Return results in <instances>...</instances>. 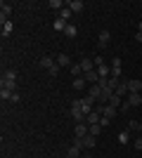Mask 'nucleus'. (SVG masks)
Here are the masks:
<instances>
[{
    "label": "nucleus",
    "mask_w": 142,
    "mask_h": 158,
    "mask_svg": "<svg viewBox=\"0 0 142 158\" xmlns=\"http://www.w3.org/2000/svg\"><path fill=\"white\" fill-rule=\"evenodd\" d=\"M100 130H102V125H100V123H95V125H90V135H95V137L100 135Z\"/></svg>",
    "instance_id": "nucleus-31"
},
{
    "label": "nucleus",
    "mask_w": 142,
    "mask_h": 158,
    "mask_svg": "<svg viewBox=\"0 0 142 158\" xmlns=\"http://www.w3.org/2000/svg\"><path fill=\"white\" fill-rule=\"evenodd\" d=\"M135 149H137V151H142V137L135 139Z\"/></svg>",
    "instance_id": "nucleus-34"
},
{
    "label": "nucleus",
    "mask_w": 142,
    "mask_h": 158,
    "mask_svg": "<svg viewBox=\"0 0 142 158\" xmlns=\"http://www.w3.org/2000/svg\"><path fill=\"white\" fill-rule=\"evenodd\" d=\"M10 33H12V21H5L2 24V38H7Z\"/></svg>",
    "instance_id": "nucleus-26"
},
{
    "label": "nucleus",
    "mask_w": 142,
    "mask_h": 158,
    "mask_svg": "<svg viewBox=\"0 0 142 158\" xmlns=\"http://www.w3.org/2000/svg\"><path fill=\"white\" fill-rule=\"evenodd\" d=\"M116 94H118V97H121V99H126V97H128V80H121V83H118V87H116Z\"/></svg>",
    "instance_id": "nucleus-6"
},
{
    "label": "nucleus",
    "mask_w": 142,
    "mask_h": 158,
    "mask_svg": "<svg viewBox=\"0 0 142 158\" xmlns=\"http://www.w3.org/2000/svg\"><path fill=\"white\" fill-rule=\"evenodd\" d=\"M71 14H74V12H71V10H69V7H64V10H62V12H59V19L69 21V19H71Z\"/></svg>",
    "instance_id": "nucleus-27"
},
{
    "label": "nucleus",
    "mask_w": 142,
    "mask_h": 158,
    "mask_svg": "<svg viewBox=\"0 0 142 158\" xmlns=\"http://www.w3.org/2000/svg\"><path fill=\"white\" fill-rule=\"evenodd\" d=\"M97 40H100V47H107L109 40H111V33H109L107 28H102V31H100V38H97Z\"/></svg>",
    "instance_id": "nucleus-7"
},
{
    "label": "nucleus",
    "mask_w": 142,
    "mask_h": 158,
    "mask_svg": "<svg viewBox=\"0 0 142 158\" xmlns=\"http://www.w3.org/2000/svg\"><path fill=\"white\" fill-rule=\"evenodd\" d=\"M135 40H137V43H142V33H140V31L135 33Z\"/></svg>",
    "instance_id": "nucleus-37"
},
{
    "label": "nucleus",
    "mask_w": 142,
    "mask_h": 158,
    "mask_svg": "<svg viewBox=\"0 0 142 158\" xmlns=\"http://www.w3.org/2000/svg\"><path fill=\"white\" fill-rule=\"evenodd\" d=\"M83 78L88 80V83H95V85L100 83V76H97V69H95V71H88V73H83Z\"/></svg>",
    "instance_id": "nucleus-13"
},
{
    "label": "nucleus",
    "mask_w": 142,
    "mask_h": 158,
    "mask_svg": "<svg viewBox=\"0 0 142 158\" xmlns=\"http://www.w3.org/2000/svg\"><path fill=\"white\" fill-rule=\"evenodd\" d=\"M109 123H111V120H109V118H104V116H102V120H100V125H102V127H107Z\"/></svg>",
    "instance_id": "nucleus-36"
},
{
    "label": "nucleus",
    "mask_w": 142,
    "mask_h": 158,
    "mask_svg": "<svg viewBox=\"0 0 142 158\" xmlns=\"http://www.w3.org/2000/svg\"><path fill=\"white\" fill-rule=\"evenodd\" d=\"M54 64H57V61H54L52 57H43V59H41V66H43V69H50V66H54Z\"/></svg>",
    "instance_id": "nucleus-24"
},
{
    "label": "nucleus",
    "mask_w": 142,
    "mask_h": 158,
    "mask_svg": "<svg viewBox=\"0 0 142 158\" xmlns=\"http://www.w3.org/2000/svg\"><path fill=\"white\" fill-rule=\"evenodd\" d=\"M71 73H74V78H81L83 76V66L81 64H71Z\"/></svg>",
    "instance_id": "nucleus-23"
},
{
    "label": "nucleus",
    "mask_w": 142,
    "mask_h": 158,
    "mask_svg": "<svg viewBox=\"0 0 142 158\" xmlns=\"http://www.w3.org/2000/svg\"><path fill=\"white\" fill-rule=\"evenodd\" d=\"M67 26H69V21L59 19V17H57V19H54V24H52V28H54V31H67Z\"/></svg>",
    "instance_id": "nucleus-14"
},
{
    "label": "nucleus",
    "mask_w": 142,
    "mask_h": 158,
    "mask_svg": "<svg viewBox=\"0 0 142 158\" xmlns=\"http://www.w3.org/2000/svg\"><path fill=\"white\" fill-rule=\"evenodd\" d=\"M47 7H50V10H57V12H62L67 5H64L62 0H50V2H47Z\"/></svg>",
    "instance_id": "nucleus-19"
},
{
    "label": "nucleus",
    "mask_w": 142,
    "mask_h": 158,
    "mask_svg": "<svg viewBox=\"0 0 142 158\" xmlns=\"http://www.w3.org/2000/svg\"><path fill=\"white\" fill-rule=\"evenodd\" d=\"M116 113H118V109H114V106H109V104H102V116H104V118L114 120Z\"/></svg>",
    "instance_id": "nucleus-3"
},
{
    "label": "nucleus",
    "mask_w": 142,
    "mask_h": 158,
    "mask_svg": "<svg viewBox=\"0 0 142 158\" xmlns=\"http://www.w3.org/2000/svg\"><path fill=\"white\" fill-rule=\"evenodd\" d=\"M71 118L78 120V123H85V113H83L81 109H71Z\"/></svg>",
    "instance_id": "nucleus-15"
},
{
    "label": "nucleus",
    "mask_w": 142,
    "mask_h": 158,
    "mask_svg": "<svg viewBox=\"0 0 142 158\" xmlns=\"http://www.w3.org/2000/svg\"><path fill=\"white\" fill-rule=\"evenodd\" d=\"M69 10H71V12H76V14H81L83 12V7H85V5H83V0H71V2H69Z\"/></svg>",
    "instance_id": "nucleus-9"
},
{
    "label": "nucleus",
    "mask_w": 142,
    "mask_h": 158,
    "mask_svg": "<svg viewBox=\"0 0 142 158\" xmlns=\"http://www.w3.org/2000/svg\"><path fill=\"white\" fill-rule=\"evenodd\" d=\"M2 78H7V80H17V71H14V69H7Z\"/></svg>",
    "instance_id": "nucleus-28"
},
{
    "label": "nucleus",
    "mask_w": 142,
    "mask_h": 158,
    "mask_svg": "<svg viewBox=\"0 0 142 158\" xmlns=\"http://www.w3.org/2000/svg\"><path fill=\"white\" fill-rule=\"evenodd\" d=\"M142 90V80H128V92H140Z\"/></svg>",
    "instance_id": "nucleus-16"
},
{
    "label": "nucleus",
    "mask_w": 142,
    "mask_h": 158,
    "mask_svg": "<svg viewBox=\"0 0 142 158\" xmlns=\"http://www.w3.org/2000/svg\"><path fill=\"white\" fill-rule=\"evenodd\" d=\"M130 109H133V106H130V104H128V102H123V104H121V111H123V113H128V111H130Z\"/></svg>",
    "instance_id": "nucleus-33"
},
{
    "label": "nucleus",
    "mask_w": 142,
    "mask_h": 158,
    "mask_svg": "<svg viewBox=\"0 0 142 158\" xmlns=\"http://www.w3.org/2000/svg\"><path fill=\"white\" fill-rule=\"evenodd\" d=\"M54 61H57L59 66H71V59H69V54H64V52H62V54H59V57H57Z\"/></svg>",
    "instance_id": "nucleus-22"
},
{
    "label": "nucleus",
    "mask_w": 142,
    "mask_h": 158,
    "mask_svg": "<svg viewBox=\"0 0 142 158\" xmlns=\"http://www.w3.org/2000/svg\"><path fill=\"white\" fill-rule=\"evenodd\" d=\"M81 158H95V156H93V153H83Z\"/></svg>",
    "instance_id": "nucleus-38"
},
{
    "label": "nucleus",
    "mask_w": 142,
    "mask_h": 158,
    "mask_svg": "<svg viewBox=\"0 0 142 158\" xmlns=\"http://www.w3.org/2000/svg\"><path fill=\"white\" fill-rule=\"evenodd\" d=\"M59 69H62L59 64H54V66H50V69H47V73H50V76L54 78V76H59Z\"/></svg>",
    "instance_id": "nucleus-29"
},
{
    "label": "nucleus",
    "mask_w": 142,
    "mask_h": 158,
    "mask_svg": "<svg viewBox=\"0 0 142 158\" xmlns=\"http://www.w3.org/2000/svg\"><path fill=\"white\" fill-rule=\"evenodd\" d=\"M97 76H100V80H107V78H111V66H107V64H100V66H97Z\"/></svg>",
    "instance_id": "nucleus-4"
},
{
    "label": "nucleus",
    "mask_w": 142,
    "mask_h": 158,
    "mask_svg": "<svg viewBox=\"0 0 142 158\" xmlns=\"http://www.w3.org/2000/svg\"><path fill=\"white\" fill-rule=\"evenodd\" d=\"M133 130H140V123H137V120H128V132H133Z\"/></svg>",
    "instance_id": "nucleus-32"
},
{
    "label": "nucleus",
    "mask_w": 142,
    "mask_h": 158,
    "mask_svg": "<svg viewBox=\"0 0 142 158\" xmlns=\"http://www.w3.org/2000/svg\"><path fill=\"white\" fill-rule=\"evenodd\" d=\"M102 120V113H97V111H93L88 116V118H85V123H88V125H95V123H100Z\"/></svg>",
    "instance_id": "nucleus-17"
},
{
    "label": "nucleus",
    "mask_w": 142,
    "mask_h": 158,
    "mask_svg": "<svg viewBox=\"0 0 142 158\" xmlns=\"http://www.w3.org/2000/svg\"><path fill=\"white\" fill-rule=\"evenodd\" d=\"M10 12H12V5H10V2H0V24L10 21V19H7V17H10Z\"/></svg>",
    "instance_id": "nucleus-1"
},
{
    "label": "nucleus",
    "mask_w": 142,
    "mask_h": 158,
    "mask_svg": "<svg viewBox=\"0 0 142 158\" xmlns=\"http://www.w3.org/2000/svg\"><path fill=\"white\" fill-rule=\"evenodd\" d=\"M128 139H130V132H128V130H126V132H121V135H118V142H121V144H126Z\"/></svg>",
    "instance_id": "nucleus-30"
},
{
    "label": "nucleus",
    "mask_w": 142,
    "mask_h": 158,
    "mask_svg": "<svg viewBox=\"0 0 142 158\" xmlns=\"http://www.w3.org/2000/svg\"><path fill=\"white\" fill-rule=\"evenodd\" d=\"M81 146H76V144H71L69 146V151H67V158H81Z\"/></svg>",
    "instance_id": "nucleus-12"
},
{
    "label": "nucleus",
    "mask_w": 142,
    "mask_h": 158,
    "mask_svg": "<svg viewBox=\"0 0 142 158\" xmlns=\"http://www.w3.org/2000/svg\"><path fill=\"white\" fill-rule=\"evenodd\" d=\"M81 66H83V73L95 71V61H93V59H81Z\"/></svg>",
    "instance_id": "nucleus-18"
},
{
    "label": "nucleus",
    "mask_w": 142,
    "mask_h": 158,
    "mask_svg": "<svg viewBox=\"0 0 142 158\" xmlns=\"http://www.w3.org/2000/svg\"><path fill=\"white\" fill-rule=\"evenodd\" d=\"M81 139H83V149H93V146L97 144V142H95L97 137H95V135H90V132L85 135V137H81Z\"/></svg>",
    "instance_id": "nucleus-10"
},
{
    "label": "nucleus",
    "mask_w": 142,
    "mask_h": 158,
    "mask_svg": "<svg viewBox=\"0 0 142 158\" xmlns=\"http://www.w3.org/2000/svg\"><path fill=\"white\" fill-rule=\"evenodd\" d=\"M126 102H128L130 106H142V94L140 92H130L128 97H126Z\"/></svg>",
    "instance_id": "nucleus-5"
},
{
    "label": "nucleus",
    "mask_w": 142,
    "mask_h": 158,
    "mask_svg": "<svg viewBox=\"0 0 142 158\" xmlns=\"http://www.w3.org/2000/svg\"><path fill=\"white\" fill-rule=\"evenodd\" d=\"M137 132H142V123H140V130H137Z\"/></svg>",
    "instance_id": "nucleus-39"
},
{
    "label": "nucleus",
    "mask_w": 142,
    "mask_h": 158,
    "mask_svg": "<svg viewBox=\"0 0 142 158\" xmlns=\"http://www.w3.org/2000/svg\"><path fill=\"white\" fill-rule=\"evenodd\" d=\"M64 33H67V38H76V33H78V28H76L74 24H69V26H67V31H64Z\"/></svg>",
    "instance_id": "nucleus-25"
},
{
    "label": "nucleus",
    "mask_w": 142,
    "mask_h": 158,
    "mask_svg": "<svg viewBox=\"0 0 142 158\" xmlns=\"http://www.w3.org/2000/svg\"><path fill=\"white\" fill-rule=\"evenodd\" d=\"M90 132V125L88 123H76V137H85Z\"/></svg>",
    "instance_id": "nucleus-8"
},
{
    "label": "nucleus",
    "mask_w": 142,
    "mask_h": 158,
    "mask_svg": "<svg viewBox=\"0 0 142 158\" xmlns=\"http://www.w3.org/2000/svg\"><path fill=\"white\" fill-rule=\"evenodd\" d=\"M121 104H123V99L114 92V94H111V99H109V106H114V109H121Z\"/></svg>",
    "instance_id": "nucleus-20"
},
{
    "label": "nucleus",
    "mask_w": 142,
    "mask_h": 158,
    "mask_svg": "<svg viewBox=\"0 0 142 158\" xmlns=\"http://www.w3.org/2000/svg\"><path fill=\"white\" fill-rule=\"evenodd\" d=\"M121 73H123L121 59H118V57H114V61H111V78H121Z\"/></svg>",
    "instance_id": "nucleus-2"
},
{
    "label": "nucleus",
    "mask_w": 142,
    "mask_h": 158,
    "mask_svg": "<svg viewBox=\"0 0 142 158\" xmlns=\"http://www.w3.org/2000/svg\"><path fill=\"white\" fill-rule=\"evenodd\" d=\"M0 87H2V90H10V92H17V80H7V78H2Z\"/></svg>",
    "instance_id": "nucleus-11"
},
{
    "label": "nucleus",
    "mask_w": 142,
    "mask_h": 158,
    "mask_svg": "<svg viewBox=\"0 0 142 158\" xmlns=\"http://www.w3.org/2000/svg\"><path fill=\"white\" fill-rule=\"evenodd\" d=\"M71 109H81V99H74V102H71Z\"/></svg>",
    "instance_id": "nucleus-35"
},
{
    "label": "nucleus",
    "mask_w": 142,
    "mask_h": 158,
    "mask_svg": "<svg viewBox=\"0 0 142 158\" xmlns=\"http://www.w3.org/2000/svg\"><path fill=\"white\" fill-rule=\"evenodd\" d=\"M71 85H74V90H83V87L88 85V80L81 76V78H74V83H71Z\"/></svg>",
    "instance_id": "nucleus-21"
}]
</instances>
